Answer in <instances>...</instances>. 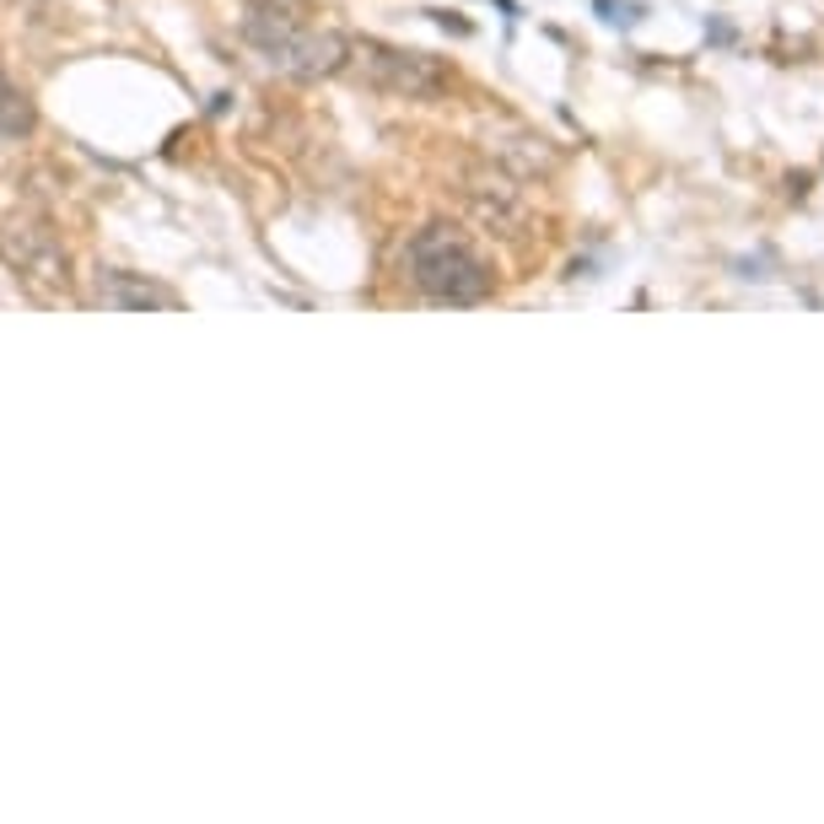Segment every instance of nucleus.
<instances>
[{"instance_id": "9", "label": "nucleus", "mask_w": 824, "mask_h": 824, "mask_svg": "<svg viewBox=\"0 0 824 824\" xmlns=\"http://www.w3.org/2000/svg\"><path fill=\"white\" fill-rule=\"evenodd\" d=\"M496 5H502V11H507V16H518V0H496Z\"/></svg>"}, {"instance_id": "8", "label": "nucleus", "mask_w": 824, "mask_h": 824, "mask_svg": "<svg viewBox=\"0 0 824 824\" xmlns=\"http://www.w3.org/2000/svg\"><path fill=\"white\" fill-rule=\"evenodd\" d=\"M254 11H291V16H302L307 11V0H249Z\"/></svg>"}, {"instance_id": "2", "label": "nucleus", "mask_w": 824, "mask_h": 824, "mask_svg": "<svg viewBox=\"0 0 824 824\" xmlns=\"http://www.w3.org/2000/svg\"><path fill=\"white\" fill-rule=\"evenodd\" d=\"M243 38H249V49H259L265 65H275L280 76H296V81L334 76L351 60V43L340 33H318L291 11H249Z\"/></svg>"}, {"instance_id": "6", "label": "nucleus", "mask_w": 824, "mask_h": 824, "mask_svg": "<svg viewBox=\"0 0 824 824\" xmlns=\"http://www.w3.org/2000/svg\"><path fill=\"white\" fill-rule=\"evenodd\" d=\"M33 130V103H27V92L0 71V136L5 140H22Z\"/></svg>"}, {"instance_id": "5", "label": "nucleus", "mask_w": 824, "mask_h": 824, "mask_svg": "<svg viewBox=\"0 0 824 824\" xmlns=\"http://www.w3.org/2000/svg\"><path fill=\"white\" fill-rule=\"evenodd\" d=\"M92 302L98 307H119V313H151V307H178V291H167V286L130 270H103L92 280Z\"/></svg>"}, {"instance_id": "4", "label": "nucleus", "mask_w": 824, "mask_h": 824, "mask_svg": "<svg viewBox=\"0 0 824 824\" xmlns=\"http://www.w3.org/2000/svg\"><path fill=\"white\" fill-rule=\"evenodd\" d=\"M0 254H5V265L22 280H33L43 291H60L71 280V254H65V243L43 221H11V227H0Z\"/></svg>"}, {"instance_id": "3", "label": "nucleus", "mask_w": 824, "mask_h": 824, "mask_svg": "<svg viewBox=\"0 0 824 824\" xmlns=\"http://www.w3.org/2000/svg\"><path fill=\"white\" fill-rule=\"evenodd\" d=\"M351 54H356L362 76L372 87H383V92H400V98H436V92H447L442 60H431L420 49H394V43L367 38V43H351Z\"/></svg>"}, {"instance_id": "1", "label": "nucleus", "mask_w": 824, "mask_h": 824, "mask_svg": "<svg viewBox=\"0 0 824 824\" xmlns=\"http://www.w3.org/2000/svg\"><path fill=\"white\" fill-rule=\"evenodd\" d=\"M405 270H410L415 291H426L431 302H447V307H469L480 296H491L496 275L491 265L474 254V243L458 232V227H420L405 249Z\"/></svg>"}, {"instance_id": "7", "label": "nucleus", "mask_w": 824, "mask_h": 824, "mask_svg": "<svg viewBox=\"0 0 824 824\" xmlns=\"http://www.w3.org/2000/svg\"><path fill=\"white\" fill-rule=\"evenodd\" d=\"M593 11H598L609 27H636V22H642V5H636V0H593Z\"/></svg>"}]
</instances>
